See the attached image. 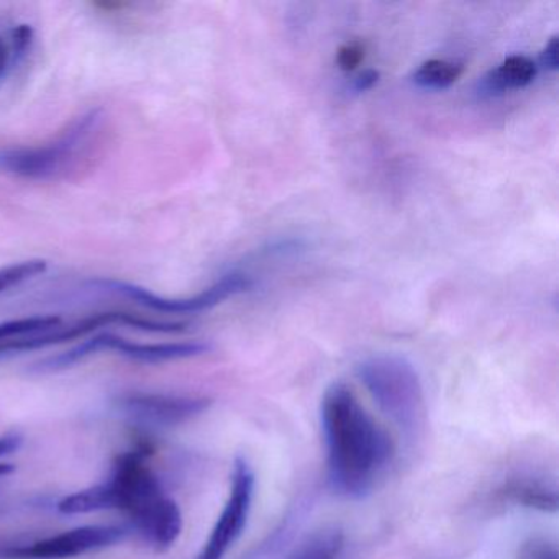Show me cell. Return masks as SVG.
Masks as SVG:
<instances>
[{
  "instance_id": "cell-1",
  "label": "cell",
  "mask_w": 559,
  "mask_h": 559,
  "mask_svg": "<svg viewBox=\"0 0 559 559\" xmlns=\"http://www.w3.org/2000/svg\"><path fill=\"white\" fill-rule=\"evenodd\" d=\"M320 417L333 489L349 499L368 496L394 460L391 435L343 382L326 389Z\"/></svg>"
},
{
  "instance_id": "cell-2",
  "label": "cell",
  "mask_w": 559,
  "mask_h": 559,
  "mask_svg": "<svg viewBox=\"0 0 559 559\" xmlns=\"http://www.w3.org/2000/svg\"><path fill=\"white\" fill-rule=\"evenodd\" d=\"M148 448H135L117 457L106 480L110 510L129 513L136 532L158 549L175 545L182 532V513L163 489L148 464Z\"/></svg>"
},
{
  "instance_id": "cell-3",
  "label": "cell",
  "mask_w": 559,
  "mask_h": 559,
  "mask_svg": "<svg viewBox=\"0 0 559 559\" xmlns=\"http://www.w3.org/2000/svg\"><path fill=\"white\" fill-rule=\"evenodd\" d=\"M106 127L104 109L87 110L51 142L0 148V173L27 181L70 178L94 162L103 146Z\"/></svg>"
},
{
  "instance_id": "cell-4",
  "label": "cell",
  "mask_w": 559,
  "mask_h": 559,
  "mask_svg": "<svg viewBox=\"0 0 559 559\" xmlns=\"http://www.w3.org/2000/svg\"><path fill=\"white\" fill-rule=\"evenodd\" d=\"M359 381L376 404L404 431L417 430L424 420V389L414 366L399 355H374L356 368Z\"/></svg>"
},
{
  "instance_id": "cell-5",
  "label": "cell",
  "mask_w": 559,
  "mask_h": 559,
  "mask_svg": "<svg viewBox=\"0 0 559 559\" xmlns=\"http://www.w3.org/2000/svg\"><path fill=\"white\" fill-rule=\"evenodd\" d=\"M87 286L91 290H97V293L112 294V296L133 300V302L146 307V309L155 310V312L182 316V313H199L214 309L224 300L247 293L253 287V280H251L250 274L231 271V273L222 276L217 283L202 290L201 294L186 297V299H168V297L158 296V294L152 293L145 287L136 286V284L127 283V281L107 280V277L91 280Z\"/></svg>"
},
{
  "instance_id": "cell-6",
  "label": "cell",
  "mask_w": 559,
  "mask_h": 559,
  "mask_svg": "<svg viewBox=\"0 0 559 559\" xmlns=\"http://www.w3.org/2000/svg\"><path fill=\"white\" fill-rule=\"evenodd\" d=\"M103 352H116L132 361L155 365V362L176 361V359L205 355L211 352V345L204 342L139 343L130 342L116 333H99L61 355L45 359L38 365V369L50 372L61 371V369L71 368L83 359Z\"/></svg>"
},
{
  "instance_id": "cell-7",
  "label": "cell",
  "mask_w": 559,
  "mask_h": 559,
  "mask_svg": "<svg viewBox=\"0 0 559 559\" xmlns=\"http://www.w3.org/2000/svg\"><path fill=\"white\" fill-rule=\"evenodd\" d=\"M107 325H127L143 332L155 333H182L188 325L181 322H159V320L145 319L142 316H133L127 312H103L86 317L73 325L58 326L47 333L22 336L8 342H0V356L14 355V353L32 352V349L45 348V346L60 345V343L73 342L87 333L96 332Z\"/></svg>"
},
{
  "instance_id": "cell-8",
  "label": "cell",
  "mask_w": 559,
  "mask_h": 559,
  "mask_svg": "<svg viewBox=\"0 0 559 559\" xmlns=\"http://www.w3.org/2000/svg\"><path fill=\"white\" fill-rule=\"evenodd\" d=\"M254 496V473L243 457H237L231 471L227 502L195 559H224L247 526Z\"/></svg>"
},
{
  "instance_id": "cell-9",
  "label": "cell",
  "mask_w": 559,
  "mask_h": 559,
  "mask_svg": "<svg viewBox=\"0 0 559 559\" xmlns=\"http://www.w3.org/2000/svg\"><path fill=\"white\" fill-rule=\"evenodd\" d=\"M127 530L117 525H84L60 535L38 539L31 545L5 549L2 555L11 559H67L96 551L122 542Z\"/></svg>"
},
{
  "instance_id": "cell-10",
  "label": "cell",
  "mask_w": 559,
  "mask_h": 559,
  "mask_svg": "<svg viewBox=\"0 0 559 559\" xmlns=\"http://www.w3.org/2000/svg\"><path fill=\"white\" fill-rule=\"evenodd\" d=\"M117 407L136 424L171 427L204 414L211 407V401L191 395L129 392L117 401Z\"/></svg>"
},
{
  "instance_id": "cell-11",
  "label": "cell",
  "mask_w": 559,
  "mask_h": 559,
  "mask_svg": "<svg viewBox=\"0 0 559 559\" xmlns=\"http://www.w3.org/2000/svg\"><path fill=\"white\" fill-rule=\"evenodd\" d=\"M538 67L525 55H512L499 67L487 71L476 84V94L480 99L500 97L509 91L525 90L535 81Z\"/></svg>"
},
{
  "instance_id": "cell-12",
  "label": "cell",
  "mask_w": 559,
  "mask_h": 559,
  "mask_svg": "<svg viewBox=\"0 0 559 559\" xmlns=\"http://www.w3.org/2000/svg\"><path fill=\"white\" fill-rule=\"evenodd\" d=\"M503 496L513 503L543 510V512H555L558 509L556 487L536 477H519L510 480L503 489Z\"/></svg>"
},
{
  "instance_id": "cell-13",
  "label": "cell",
  "mask_w": 559,
  "mask_h": 559,
  "mask_svg": "<svg viewBox=\"0 0 559 559\" xmlns=\"http://www.w3.org/2000/svg\"><path fill=\"white\" fill-rule=\"evenodd\" d=\"M343 549V533L338 528H322L300 539L286 559H338Z\"/></svg>"
},
{
  "instance_id": "cell-14",
  "label": "cell",
  "mask_w": 559,
  "mask_h": 559,
  "mask_svg": "<svg viewBox=\"0 0 559 559\" xmlns=\"http://www.w3.org/2000/svg\"><path fill=\"white\" fill-rule=\"evenodd\" d=\"M463 70V64L453 61L428 60L415 70L412 81L421 90H448L460 80Z\"/></svg>"
},
{
  "instance_id": "cell-15",
  "label": "cell",
  "mask_w": 559,
  "mask_h": 559,
  "mask_svg": "<svg viewBox=\"0 0 559 559\" xmlns=\"http://www.w3.org/2000/svg\"><path fill=\"white\" fill-rule=\"evenodd\" d=\"M48 261L28 260L22 263L11 264V266L0 267V294L12 287L21 286L25 281L34 280L47 273Z\"/></svg>"
},
{
  "instance_id": "cell-16",
  "label": "cell",
  "mask_w": 559,
  "mask_h": 559,
  "mask_svg": "<svg viewBox=\"0 0 559 559\" xmlns=\"http://www.w3.org/2000/svg\"><path fill=\"white\" fill-rule=\"evenodd\" d=\"M34 28L31 25L22 24L12 28L11 40L8 41L11 48L12 64H19L28 51H31L32 44H34Z\"/></svg>"
},
{
  "instance_id": "cell-17",
  "label": "cell",
  "mask_w": 559,
  "mask_h": 559,
  "mask_svg": "<svg viewBox=\"0 0 559 559\" xmlns=\"http://www.w3.org/2000/svg\"><path fill=\"white\" fill-rule=\"evenodd\" d=\"M516 559H559L558 546L548 538H530L520 546Z\"/></svg>"
},
{
  "instance_id": "cell-18",
  "label": "cell",
  "mask_w": 559,
  "mask_h": 559,
  "mask_svg": "<svg viewBox=\"0 0 559 559\" xmlns=\"http://www.w3.org/2000/svg\"><path fill=\"white\" fill-rule=\"evenodd\" d=\"M362 58H365V47L359 41H349V44L340 48L336 63H338L340 70L349 73V71H355L359 67Z\"/></svg>"
},
{
  "instance_id": "cell-19",
  "label": "cell",
  "mask_w": 559,
  "mask_h": 559,
  "mask_svg": "<svg viewBox=\"0 0 559 559\" xmlns=\"http://www.w3.org/2000/svg\"><path fill=\"white\" fill-rule=\"evenodd\" d=\"M558 51H559V41L558 37H552L551 40L546 44V47L543 48L542 53H539L538 63L536 67L543 68L546 71H556L558 70Z\"/></svg>"
},
{
  "instance_id": "cell-20",
  "label": "cell",
  "mask_w": 559,
  "mask_h": 559,
  "mask_svg": "<svg viewBox=\"0 0 559 559\" xmlns=\"http://www.w3.org/2000/svg\"><path fill=\"white\" fill-rule=\"evenodd\" d=\"M22 438L19 435H5V437H0V456H5V454L14 453L21 448ZM14 471V467L11 464L0 463V476H8Z\"/></svg>"
},
{
  "instance_id": "cell-21",
  "label": "cell",
  "mask_w": 559,
  "mask_h": 559,
  "mask_svg": "<svg viewBox=\"0 0 559 559\" xmlns=\"http://www.w3.org/2000/svg\"><path fill=\"white\" fill-rule=\"evenodd\" d=\"M381 73L376 70H365L353 80V91L355 93H366V91L372 90L378 84Z\"/></svg>"
},
{
  "instance_id": "cell-22",
  "label": "cell",
  "mask_w": 559,
  "mask_h": 559,
  "mask_svg": "<svg viewBox=\"0 0 559 559\" xmlns=\"http://www.w3.org/2000/svg\"><path fill=\"white\" fill-rule=\"evenodd\" d=\"M11 67V48H9L8 40L4 37H0V83H2Z\"/></svg>"
}]
</instances>
